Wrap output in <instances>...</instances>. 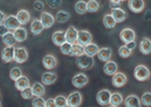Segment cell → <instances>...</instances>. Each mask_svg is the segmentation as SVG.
<instances>
[{
	"instance_id": "836d02e7",
	"label": "cell",
	"mask_w": 151,
	"mask_h": 107,
	"mask_svg": "<svg viewBox=\"0 0 151 107\" xmlns=\"http://www.w3.org/2000/svg\"><path fill=\"white\" fill-rule=\"evenodd\" d=\"M87 11L91 13H94L99 9V5L96 0H89L87 3Z\"/></svg>"
},
{
	"instance_id": "ac0fdd59",
	"label": "cell",
	"mask_w": 151,
	"mask_h": 107,
	"mask_svg": "<svg viewBox=\"0 0 151 107\" xmlns=\"http://www.w3.org/2000/svg\"><path fill=\"white\" fill-rule=\"evenodd\" d=\"M52 42L56 46H60L63 43L66 42L65 38V31H57L52 36Z\"/></svg>"
},
{
	"instance_id": "4fadbf2b",
	"label": "cell",
	"mask_w": 151,
	"mask_h": 107,
	"mask_svg": "<svg viewBox=\"0 0 151 107\" xmlns=\"http://www.w3.org/2000/svg\"><path fill=\"white\" fill-rule=\"evenodd\" d=\"M127 82V78L122 72H116L112 78V84L116 88L123 86Z\"/></svg>"
},
{
	"instance_id": "8d00e7d4",
	"label": "cell",
	"mask_w": 151,
	"mask_h": 107,
	"mask_svg": "<svg viewBox=\"0 0 151 107\" xmlns=\"http://www.w3.org/2000/svg\"><path fill=\"white\" fill-rule=\"evenodd\" d=\"M56 106L57 107H65L67 106V98L64 96L59 95L55 98Z\"/></svg>"
},
{
	"instance_id": "74e56055",
	"label": "cell",
	"mask_w": 151,
	"mask_h": 107,
	"mask_svg": "<svg viewBox=\"0 0 151 107\" xmlns=\"http://www.w3.org/2000/svg\"><path fill=\"white\" fill-rule=\"evenodd\" d=\"M118 54L122 58H126L129 57L131 55V54H132V50L128 49V48L126 47V45L122 46L121 47L119 48Z\"/></svg>"
},
{
	"instance_id": "9a60e30c",
	"label": "cell",
	"mask_w": 151,
	"mask_h": 107,
	"mask_svg": "<svg viewBox=\"0 0 151 107\" xmlns=\"http://www.w3.org/2000/svg\"><path fill=\"white\" fill-rule=\"evenodd\" d=\"M111 16H113V18L115 19L116 22H122L124 20H125L126 18H127L128 14L125 11H124L123 9L121 8H115V9H111Z\"/></svg>"
},
{
	"instance_id": "7a4b0ae2",
	"label": "cell",
	"mask_w": 151,
	"mask_h": 107,
	"mask_svg": "<svg viewBox=\"0 0 151 107\" xmlns=\"http://www.w3.org/2000/svg\"><path fill=\"white\" fill-rule=\"evenodd\" d=\"M134 76L138 81H145L150 77V71L145 66L138 65L135 68Z\"/></svg>"
},
{
	"instance_id": "6da1fadb",
	"label": "cell",
	"mask_w": 151,
	"mask_h": 107,
	"mask_svg": "<svg viewBox=\"0 0 151 107\" xmlns=\"http://www.w3.org/2000/svg\"><path fill=\"white\" fill-rule=\"evenodd\" d=\"M93 64L94 60L93 57L89 56L85 53L77 56L76 60V64L77 66L82 70H88L91 68L93 66Z\"/></svg>"
},
{
	"instance_id": "f907efd6",
	"label": "cell",
	"mask_w": 151,
	"mask_h": 107,
	"mask_svg": "<svg viewBox=\"0 0 151 107\" xmlns=\"http://www.w3.org/2000/svg\"><path fill=\"white\" fill-rule=\"evenodd\" d=\"M2 106V104L1 103V102H0V106Z\"/></svg>"
},
{
	"instance_id": "d6986e66",
	"label": "cell",
	"mask_w": 151,
	"mask_h": 107,
	"mask_svg": "<svg viewBox=\"0 0 151 107\" xmlns=\"http://www.w3.org/2000/svg\"><path fill=\"white\" fill-rule=\"evenodd\" d=\"M124 105L126 107H140V99L136 95H129L124 101Z\"/></svg>"
},
{
	"instance_id": "277c9868",
	"label": "cell",
	"mask_w": 151,
	"mask_h": 107,
	"mask_svg": "<svg viewBox=\"0 0 151 107\" xmlns=\"http://www.w3.org/2000/svg\"><path fill=\"white\" fill-rule=\"evenodd\" d=\"M28 58V54L27 50L24 47L15 48L14 50V60L19 64L24 63L27 60Z\"/></svg>"
},
{
	"instance_id": "4316f807",
	"label": "cell",
	"mask_w": 151,
	"mask_h": 107,
	"mask_svg": "<svg viewBox=\"0 0 151 107\" xmlns=\"http://www.w3.org/2000/svg\"><path fill=\"white\" fill-rule=\"evenodd\" d=\"M123 103V97L122 94L118 92H114L113 94H111L110 100H109V104L111 106L114 107H117L120 106Z\"/></svg>"
},
{
	"instance_id": "f546056e",
	"label": "cell",
	"mask_w": 151,
	"mask_h": 107,
	"mask_svg": "<svg viewBox=\"0 0 151 107\" xmlns=\"http://www.w3.org/2000/svg\"><path fill=\"white\" fill-rule=\"evenodd\" d=\"M84 53V46L79 44H73L69 55L71 56H79Z\"/></svg>"
},
{
	"instance_id": "d6a6232c",
	"label": "cell",
	"mask_w": 151,
	"mask_h": 107,
	"mask_svg": "<svg viewBox=\"0 0 151 107\" xmlns=\"http://www.w3.org/2000/svg\"><path fill=\"white\" fill-rule=\"evenodd\" d=\"M87 3L83 0L77 1L75 4V9L78 14H84L87 11Z\"/></svg>"
},
{
	"instance_id": "e575fe53",
	"label": "cell",
	"mask_w": 151,
	"mask_h": 107,
	"mask_svg": "<svg viewBox=\"0 0 151 107\" xmlns=\"http://www.w3.org/2000/svg\"><path fill=\"white\" fill-rule=\"evenodd\" d=\"M57 19L59 23H64L70 18V14L67 11L60 10L57 12Z\"/></svg>"
},
{
	"instance_id": "8992f818",
	"label": "cell",
	"mask_w": 151,
	"mask_h": 107,
	"mask_svg": "<svg viewBox=\"0 0 151 107\" xmlns=\"http://www.w3.org/2000/svg\"><path fill=\"white\" fill-rule=\"evenodd\" d=\"M111 92L107 89H104L99 91L97 94L96 100L97 102L101 106H107L109 104Z\"/></svg>"
},
{
	"instance_id": "f6af8a7d",
	"label": "cell",
	"mask_w": 151,
	"mask_h": 107,
	"mask_svg": "<svg viewBox=\"0 0 151 107\" xmlns=\"http://www.w3.org/2000/svg\"><path fill=\"white\" fill-rule=\"evenodd\" d=\"M121 0H109V6L111 9L119 8L120 7Z\"/></svg>"
},
{
	"instance_id": "2e32d148",
	"label": "cell",
	"mask_w": 151,
	"mask_h": 107,
	"mask_svg": "<svg viewBox=\"0 0 151 107\" xmlns=\"http://www.w3.org/2000/svg\"><path fill=\"white\" fill-rule=\"evenodd\" d=\"M97 56L102 62H108L112 55V50L110 48H102L97 52Z\"/></svg>"
},
{
	"instance_id": "ee69618b",
	"label": "cell",
	"mask_w": 151,
	"mask_h": 107,
	"mask_svg": "<svg viewBox=\"0 0 151 107\" xmlns=\"http://www.w3.org/2000/svg\"><path fill=\"white\" fill-rule=\"evenodd\" d=\"M44 8H45V5H44L42 1H36L35 3H34V8H35L36 11H42Z\"/></svg>"
},
{
	"instance_id": "d590c367",
	"label": "cell",
	"mask_w": 151,
	"mask_h": 107,
	"mask_svg": "<svg viewBox=\"0 0 151 107\" xmlns=\"http://www.w3.org/2000/svg\"><path fill=\"white\" fill-rule=\"evenodd\" d=\"M22 76V72L18 67L13 68L9 72V76H10L11 79L14 80V81H16L17 79H18Z\"/></svg>"
},
{
	"instance_id": "52a82bcc",
	"label": "cell",
	"mask_w": 151,
	"mask_h": 107,
	"mask_svg": "<svg viewBox=\"0 0 151 107\" xmlns=\"http://www.w3.org/2000/svg\"><path fill=\"white\" fill-rule=\"evenodd\" d=\"M88 81V77L84 73H79L73 78L72 84L76 88H81L85 86Z\"/></svg>"
},
{
	"instance_id": "b9f144b4",
	"label": "cell",
	"mask_w": 151,
	"mask_h": 107,
	"mask_svg": "<svg viewBox=\"0 0 151 107\" xmlns=\"http://www.w3.org/2000/svg\"><path fill=\"white\" fill-rule=\"evenodd\" d=\"M21 95L25 99H30L31 98H32L33 94L32 91L31 87L28 86L27 88L22 90V91H21Z\"/></svg>"
},
{
	"instance_id": "f35d334b",
	"label": "cell",
	"mask_w": 151,
	"mask_h": 107,
	"mask_svg": "<svg viewBox=\"0 0 151 107\" xmlns=\"http://www.w3.org/2000/svg\"><path fill=\"white\" fill-rule=\"evenodd\" d=\"M151 94L149 92H147L142 94L141 97V103L146 106H150L151 105Z\"/></svg>"
},
{
	"instance_id": "cb8c5ba5",
	"label": "cell",
	"mask_w": 151,
	"mask_h": 107,
	"mask_svg": "<svg viewBox=\"0 0 151 107\" xmlns=\"http://www.w3.org/2000/svg\"><path fill=\"white\" fill-rule=\"evenodd\" d=\"M15 86L18 91H22L24 88L30 86V82L27 77L22 76L15 81Z\"/></svg>"
},
{
	"instance_id": "4dcf8cb0",
	"label": "cell",
	"mask_w": 151,
	"mask_h": 107,
	"mask_svg": "<svg viewBox=\"0 0 151 107\" xmlns=\"http://www.w3.org/2000/svg\"><path fill=\"white\" fill-rule=\"evenodd\" d=\"M103 23L106 28L112 29L115 27L117 22L111 14H106V15L104 17Z\"/></svg>"
},
{
	"instance_id": "1f68e13d",
	"label": "cell",
	"mask_w": 151,
	"mask_h": 107,
	"mask_svg": "<svg viewBox=\"0 0 151 107\" xmlns=\"http://www.w3.org/2000/svg\"><path fill=\"white\" fill-rule=\"evenodd\" d=\"M2 41L7 46H14L17 42L14 34L10 31H8V33L2 36Z\"/></svg>"
},
{
	"instance_id": "7bdbcfd3",
	"label": "cell",
	"mask_w": 151,
	"mask_h": 107,
	"mask_svg": "<svg viewBox=\"0 0 151 107\" xmlns=\"http://www.w3.org/2000/svg\"><path fill=\"white\" fill-rule=\"evenodd\" d=\"M46 2L51 9H55L60 6L62 4V0H46Z\"/></svg>"
},
{
	"instance_id": "3957f363",
	"label": "cell",
	"mask_w": 151,
	"mask_h": 107,
	"mask_svg": "<svg viewBox=\"0 0 151 107\" xmlns=\"http://www.w3.org/2000/svg\"><path fill=\"white\" fill-rule=\"evenodd\" d=\"M67 106L70 107H78L82 103V96L78 91L70 93L67 98Z\"/></svg>"
},
{
	"instance_id": "30bf717a",
	"label": "cell",
	"mask_w": 151,
	"mask_h": 107,
	"mask_svg": "<svg viewBox=\"0 0 151 107\" xmlns=\"http://www.w3.org/2000/svg\"><path fill=\"white\" fill-rule=\"evenodd\" d=\"M15 48L13 46H8L1 51V57L5 62H12L14 60Z\"/></svg>"
},
{
	"instance_id": "ba28073f",
	"label": "cell",
	"mask_w": 151,
	"mask_h": 107,
	"mask_svg": "<svg viewBox=\"0 0 151 107\" xmlns=\"http://www.w3.org/2000/svg\"><path fill=\"white\" fill-rule=\"evenodd\" d=\"M121 40L124 43L127 44L134 40L136 38V34L134 31L130 28H125L122 30L120 34Z\"/></svg>"
},
{
	"instance_id": "44dd1931",
	"label": "cell",
	"mask_w": 151,
	"mask_h": 107,
	"mask_svg": "<svg viewBox=\"0 0 151 107\" xmlns=\"http://www.w3.org/2000/svg\"><path fill=\"white\" fill-rule=\"evenodd\" d=\"M13 34L16 41L18 42H22L25 41L28 36L27 31L25 28H22V27H19V28L16 29Z\"/></svg>"
},
{
	"instance_id": "603a6c76",
	"label": "cell",
	"mask_w": 151,
	"mask_h": 107,
	"mask_svg": "<svg viewBox=\"0 0 151 107\" xmlns=\"http://www.w3.org/2000/svg\"><path fill=\"white\" fill-rule=\"evenodd\" d=\"M118 65L114 61H108L104 66V71L108 76H113L117 72Z\"/></svg>"
},
{
	"instance_id": "7c38bea8",
	"label": "cell",
	"mask_w": 151,
	"mask_h": 107,
	"mask_svg": "<svg viewBox=\"0 0 151 107\" xmlns=\"http://www.w3.org/2000/svg\"><path fill=\"white\" fill-rule=\"evenodd\" d=\"M40 21L45 28H50L55 24V18L50 13L43 11L40 16Z\"/></svg>"
},
{
	"instance_id": "f1b7e54d",
	"label": "cell",
	"mask_w": 151,
	"mask_h": 107,
	"mask_svg": "<svg viewBox=\"0 0 151 107\" xmlns=\"http://www.w3.org/2000/svg\"><path fill=\"white\" fill-rule=\"evenodd\" d=\"M99 50V47L96 44L91 42L84 47V53L89 56L93 57L97 54Z\"/></svg>"
},
{
	"instance_id": "5b68a950",
	"label": "cell",
	"mask_w": 151,
	"mask_h": 107,
	"mask_svg": "<svg viewBox=\"0 0 151 107\" xmlns=\"http://www.w3.org/2000/svg\"><path fill=\"white\" fill-rule=\"evenodd\" d=\"M77 43L83 46H87L91 42L92 36L90 32L86 30L78 31V36L77 39Z\"/></svg>"
},
{
	"instance_id": "ffe728a7",
	"label": "cell",
	"mask_w": 151,
	"mask_h": 107,
	"mask_svg": "<svg viewBox=\"0 0 151 107\" xmlns=\"http://www.w3.org/2000/svg\"><path fill=\"white\" fill-rule=\"evenodd\" d=\"M42 64L44 67L48 70H51L55 68L57 64V59L52 55H47L43 58Z\"/></svg>"
},
{
	"instance_id": "484cf974",
	"label": "cell",
	"mask_w": 151,
	"mask_h": 107,
	"mask_svg": "<svg viewBox=\"0 0 151 107\" xmlns=\"http://www.w3.org/2000/svg\"><path fill=\"white\" fill-rule=\"evenodd\" d=\"M57 75L53 72H47L44 73L42 76V81L44 84L45 85H50L54 83L57 80Z\"/></svg>"
},
{
	"instance_id": "83f0119b",
	"label": "cell",
	"mask_w": 151,
	"mask_h": 107,
	"mask_svg": "<svg viewBox=\"0 0 151 107\" xmlns=\"http://www.w3.org/2000/svg\"><path fill=\"white\" fill-rule=\"evenodd\" d=\"M33 96H42L45 94V88L42 84L40 82H36L32 87Z\"/></svg>"
},
{
	"instance_id": "ab89813d",
	"label": "cell",
	"mask_w": 151,
	"mask_h": 107,
	"mask_svg": "<svg viewBox=\"0 0 151 107\" xmlns=\"http://www.w3.org/2000/svg\"><path fill=\"white\" fill-rule=\"evenodd\" d=\"M45 100L41 96H37L32 101V106L34 107H45Z\"/></svg>"
},
{
	"instance_id": "8fae6325",
	"label": "cell",
	"mask_w": 151,
	"mask_h": 107,
	"mask_svg": "<svg viewBox=\"0 0 151 107\" xmlns=\"http://www.w3.org/2000/svg\"><path fill=\"white\" fill-rule=\"evenodd\" d=\"M4 22V24L8 30H15L16 29L19 28V26L21 25L16 16L14 15H10L7 17L5 19Z\"/></svg>"
},
{
	"instance_id": "681fc988",
	"label": "cell",
	"mask_w": 151,
	"mask_h": 107,
	"mask_svg": "<svg viewBox=\"0 0 151 107\" xmlns=\"http://www.w3.org/2000/svg\"><path fill=\"white\" fill-rule=\"evenodd\" d=\"M5 19H6V14L4 12L0 11V24H2V22H4Z\"/></svg>"
},
{
	"instance_id": "5bb4252c",
	"label": "cell",
	"mask_w": 151,
	"mask_h": 107,
	"mask_svg": "<svg viewBox=\"0 0 151 107\" xmlns=\"http://www.w3.org/2000/svg\"><path fill=\"white\" fill-rule=\"evenodd\" d=\"M78 31L73 26H70L69 29L65 31V38L66 42L73 44L77 41Z\"/></svg>"
},
{
	"instance_id": "7dc6e473",
	"label": "cell",
	"mask_w": 151,
	"mask_h": 107,
	"mask_svg": "<svg viewBox=\"0 0 151 107\" xmlns=\"http://www.w3.org/2000/svg\"><path fill=\"white\" fill-rule=\"evenodd\" d=\"M45 106L46 107H55V106H56L55 99L52 98H48L47 101H46Z\"/></svg>"
},
{
	"instance_id": "816d5d0a",
	"label": "cell",
	"mask_w": 151,
	"mask_h": 107,
	"mask_svg": "<svg viewBox=\"0 0 151 107\" xmlns=\"http://www.w3.org/2000/svg\"><path fill=\"white\" fill-rule=\"evenodd\" d=\"M126 1V0H121V1Z\"/></svg>"
},
{
	"instance_id": "bcb514c9",
	"label": "cell",
	"mask_w": 151,
	"mask_h": 107,
	"mask_svg": "<svg viewBox=\"0 0 151 107\" xmlns=\"http://www.w3.org/2000/svg\"><path fill=\"white\" fill-rule=\"evenodd\" d=\"M9 31V30L6 28V26L3 24H0V36H3L4 35L6 34V33H8Z\"/></svg>"
},
{
	"instance_id": "9c48e42d",
	"label": "cell",
	"mask_w": 151,
	"mask_h": 107,
	"mask_svg": "<svg viewBox=\"0 0 151 107\" xmlns=\"http://www.w3.org/2000/svg\"><path fill=\"white\" fill-rule=\"evenodd\" d=\"M128 7L134 13H140L145 8L144 0H129Z\"/></svg>"
},
{
	"instance_id": "e0dca14e",
	"label": "cell",
	"mask_w": 151,
	"mask_h": 107,
	"mask_svg": "<svg viewBox=\"0 0 151 107\" xmlns=\"http://www.w3.org/2000/svg\"><path fill=\"white\" fill-rule=\"evenodd\" d=\"M45 29L42 24L38 19H35L32 21L30 25V31L33 35L36 36L40 34Z\"/></svg>"
},
{
	"instance_id": "60d3db41",
	"label": "cell",
	"mask_w": 151,
	"mask_h": 107,
	"mask_svg": "<svg viewBox=\"0 0 151 107\" xmlns=\"http://www.w3.org/2000/svg\"><path fill=\"white\" fill-rule=\"evenodd\" d=\"M60 52H61L63 54L65 55H69L70 53V49H71V46L72 44L70 43H68L67 42H65V43H63L62 45H60Z\"/></svg>"
},
{
	"instance_id": "7402d4cb",
	"label": "cell",
	"mask_w": 151,
	"mask_h": 107,
	"mask_svg": "<svg viewBox=\"0 0 151 107\" xmlns=\"http://www.w3.org/2000/svg\"><path fill=\"white\" fill-rule=\"evenodd\" d=\"M139 50L140 52L145 55L149 54L151 52V42L149 39L144 38L140 43Z\"/></svg>"
},
{
	"instance_id": "d4e9b609",
	"label": "cell",
	"mask_w": 151,
	"mask_h": 107,
	"mask_svg": "<svg viewBox=\"0 0 151 107\" xmlns=\"http://www.w3.org/2000/svg\"><path fill=\"white\" fill-rule=\"evenodd\" d=\"M16 18H18L19 22L22 25H26L27 24L30 19V15L29 12L26 9H21L17 14Z\"/></svg>"
},
{
	"instance_id": "c3c4849f",
	"label": "cell",
	"mask_w": 151,
	"mask_h": 107,
	"mask_svg": "<svg viewBox=\"0 0 151 107\" xmlns=\"http://www.w3.org/2000/svg\"><path fill=\"white\" fill-rule=\"evenodd\" d=\"M126 44V47H127L128 49H130V50H134L136 47V42H134V40L132 41V42H130L129 43Z\"/></svg>"
}]
</instances>
